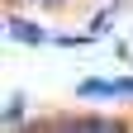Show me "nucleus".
I'll return each instance as SVG.
<instances>
[{"instance_id":"1","label":"nucleus","mask_w":133,"mask_h":133,"mask_svg":"<svg viewBox=\"0 0 133 133\" xmlns=\"http://www.w3.org/2000/svg\"><path fill=\"white\" fill-rule=\"evenodd\" d=\"M10 29H14V38H19V43H43V29L29 24V19H14Z\"/></svg>"},{"instance_id":"2","label":"nucleus","mask_w":133,"mask_h":133,"mask_svg":"<svg viewBox=\"0 0 133 133\" xmlns=\"http://www.w3.org/2000/svg\"><path fill=\"white\" fill-rule=\"evenodd\" d=\"M52 5H57V0H52Z\"/></svg>"}]
</instances>
